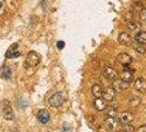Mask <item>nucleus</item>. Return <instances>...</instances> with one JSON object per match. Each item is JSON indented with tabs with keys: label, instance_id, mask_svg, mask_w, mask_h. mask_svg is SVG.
I'll return each instance as SVG.
<instances>
[{
	"label": "nucleus",
	"instance_id": "obj_1",
	"mask_svg": "<svg viewBox=\"0 0 146 132\" xmlns=\"http://www.w3.org/2000/svg\"><path fill=\"white\" fill-rule=\"evenodd\" d=\"M103 127L109 132H120L123 128V125L119 121L117 118L107 117L103 121Z\"/></svg>",
	"mask_w": 146,
	"mask_h": 132
},
{
	"label": "nucleus",
	"instance_id": "obj_2",
	"mask_svg": "<svg viewBox=\"0 0 146 132\" xmlns=\"http://www.w3.org/2000/svg\"><path fill=\"white\" fill-rule=\"evenodd\" d=\"M40 62H41V56H40V54H38L37 52L31 51L28 53L24 64L28 66V67H35V66H37L40 64Z\"/></svg>",
	"mask_w": 146,
	"mask_h": 132
},
{
	"label": "nucleus",
	"instance_id": "obj_3",
	"mask_svg": "<svg viewBox=\"0 0 146 132\" xmlns=\"http://www.w3.org/2000/svg\"><path fill=\"white\" fill-rule=\"evenodd\" d=\"M64 101H65V94H64V93H60V91L56 93V94H54V95L52 96L51 98L48 99V103H50V106L55 107V108L60 107Z\"/></svg>",
	"mask_w": 146,
	"mask_h": 132
},
{
	"label": "nucleus",
	"instance_id": "obj_4",
	"mask_svg": "<svg viewBox=\"0 0 146 132\" xmlns=\"http://www.w3.org/2000/svg\"><path fill=\"white\" fill-rule=\"evenodd\" d=\"M102 75H103V77H106V78H107L108 81H115V79H117V77H119L117 71H115L114 68H112V67H111V66H109V65L103 66Z\"/></svg>",
	"mask_w": 146,
	"mask_h": 132
},
{
	"label": "nucleus",
	"instance_id": "obj_5",
	"mask_svg": "<svg viewBox=\"0 0 146 132\" xmlns=\"http://www.w3.org/2000/svg\"><path fill=\"white\" fill-rule=\"evenodd\" d=\"M130 87V83L122 81V79H115L112 81V88L115 90V93H123Z\"/></svg>",
	"mask_w": 146,
	"mask_h": 132
},
{
	"label": "nucleus",
	"instance_id": "obj_6",
	"mask_svg": "<svg viewBox=\"0 0 146 132\" xmlns=\"http://www.w3.org/2000/svg\"><path fill=\"white\" fill-rule=\"evenodd\" d=\"M117 119H119V121L122 125H129V123H131L132 121L134 120V116L132 115L131 112H129V111H124V112L119 115Z\"/></svg>",
	"mask_w": 146,
	"mask_h": 132
},
{
	"label": "nucleus",
	"instance_id": "obj_7",
	"mask_svg": "<svg viewBox=\"0 0 146 132\" xmlns=\"http://www.w3.org/2000/svg\"><path fill=\"white\" fill-rule=\"evenodd\" d=\"M115 90L113 89L112 87H108L106 88L104 90H103V95H102V98L106 100V101H108V103H111V101H113V99L115 98Z\"/></svg>",
	"mask_w": 146,
	"mask_h": 132
},
{
	"label": "nucleus",
	"instance_id": "obj_8",
	"mask_svg": "<svg viewBox=\"0 0 146 132\" xmlns=\"http://www.w3.org/2000/svg\"><path fill=\"white\" fill-rule=\"evenodd\" d=\"M117 42L122 45H131L133 43V40H132L131 35L126 32H122L119 34V37H117Z\"/></svg>",
	"mask_w": 146,
	"mask_h": 132
},
{
	"label": "nucleus",
	"instance_id": "obj_9",
	"mask_svg": "<svg viewBox=\"0 0 146 132\" xmlns=\"http://www.w3.org/2000/svg\"><path fill=\"white\" fill-rule=\"evenodd\" d=\"M37 119H38V121H40L41 123H43V125L47 123V122L50 121V119H51L50 112L46 109L38 110V112H37Z\"/></svg>",
	"mask_w": 146,
	"mask_h": 132
},
{
	"label": "nucleus",
	"instance_id": "obj_10",
	"mask_svg": "<svg viewBox=\"0 0 146 132\" xmlns=\"http://www.w3.org/2000/svg\"><path fill=\"white\" fill-rule=\"evenodd\" d=\"M117 59L120 64H122V65H124V66L130 65L132 63V61H133V59L131 57V55H129L127 53H120L117 56Z\"/></svg>",
	"mask_w": 146,
	"mask_h": 132
},
{
	"label": "nucleus",
	"instance_id": "obj_11",
	"mask_svg": "<svg viewBox=\"0 0 146 132\" xmlns=\"http://www.w3.org/2000/svg\"><path fill=\"white\" fill-rule=\"evenodd\" d=\"M108 101H106L102 97L101 98H96L94 100V106L97 111H104L108 107Z\"/></svg>",
	"mask_w": 146,
	"mask_h": 132
},
{
	"label": "nucleus",
	"instance_id": "obj_12",
	"mask_svg": "<svg viewBox=\"0 0 146 132\" xmlns=\"http://www.w3.org/2000/svg\"><path fill=\"white\" fill-rule=\"evenodd\" d=\"M127 66L129 65L124 66L125 69H123V71L121 72L120 77H121V79H122V81H126V83H132L133 79H134V77H133V73H132L131 71L127 68Z\"/></svg>",
	"mask_w": 146,
	"mask_h": 132
},
{
	"label": "nucleus",
	"instance_id": "obj_13",
	"mask_svg": "<svg viewBox=\"0 0 146 132\" xmlns=\"http://www.w3.org/2000/svg\"><path fill=\"white\" fill-rule=\"evenodd\" d=\"M134 87L135 89L141 93V94H144L146 93V81L144 78H137L134 81Z\"/></svg>",
	"mask_w": 146,
	"mask_h": 132
},
{
	"label": "nucleus",
	"instance_id": "obj_14",
	"mask_svg": "<svg viewBox=\"0 0 146 132\" xmlns=\"http://www.w3.org/2000/svg\"><path fill=\"white\" fill-rule=\"evenodd\" d=\"M18 49V44H13L12 46H10V49L8 50V52L6 53V57L8 59H15V57H19L21 55V53L19 51H17Z\"/></svg>",
	"mask_w": 146,
	"mask_h": 132
},
{
	"label": "nucleus",
	"instance_id": "obj_15",
	"mask_svg": "<svg viewBox=\"0 0 146 132\" xmlns=\"http://www.w3.org/2000/svg\"><path fill=\"white\" fill-rule=\"evenodd\" d=\"M2 115H3V118L6 120H13L15 119L13 111H12L11 107L9 105L8 106H3V108H2Z\"/></svg>",
	"mask_w": 146,
	"mask_h": 132
},
{
	"label": "nucleus",
	"instance_id": "obj_16",
	"mask_svg": "<svg viewBox=\"0 0 146 132\" xmlns=\"http://www.w3.org/2000/svg\"><path fill=\"white\" fill-rule=\"evenodd\" d=\"M134 41L137 42V43H141L143 45L146 44V32L145 31H139L135 37H134Z\"/></svg>",
	"mask_w": 146,
	"mask_h": 132
},
{
	"label": "nucleus",
	"instance_id": "obj_17",
	"mask_svg": "<svg viewBox=\"0 0 146 132\" xmlns=\"http://www.w3.org/2000/svg\"><path fill=\"white\" fill-rule=\"evenodd\" d=\"M91 93H92V95L95 96L96 98H101L103 95V89L100 85L96 84V85H94L92 88H91Z\"/></svg>",
	"mask_w": 146,
	"mask_h": 132
},
{
	"label": "nucleus",
	"instance_id": "obj_18",
	"mask_svg": "<svg viewBox=\"0 0 146 132\" xmlns=\"http://www.w3.org/2000/svg\"><path fill=\"white\" fill-rule=\"evenodd\" d=\"M104 113H106V116L107 117H111V118H117L119 117V112H117V110L115 107H107V109L104 110Z\"/></svg>",
	"mask_w": 146,
	"mask_h": 132
},
{
	"label": "nucleus",
	"instance_id": "obj_19",
	"mask_svg": "<svg viewBox=\"0 0 146 132\" xmlns=\"http://www.w3.org/2000/svg\"><path fill=\"white\" fill-rule=\"evenodd\" d=\"M132 47L134 49V51L139 53V54H145L146 53V49L145 46L143 45V44L141 43H137V42H135V41H133V43L131 44Z\"/></svg>",
	"mask_w": 146,
	"mask_h": 132
},
{
	"label": "nucleus",
	"instance_id": "obj_20",
	"mask_svg": "<svg viewBox=\"0 0 146 132\" xmlns=\"http://www.w3.org/2000/svg\"><path fill=\"white\" fill-rule=\"evenodd\" d=\"M129 105L132 108H137L141 105V98L137 96H131V98L129 99Z\"/></svg>",
	"mask_w": 146,
	"mask_h": 132
},
{
	"label": "nucleus",
	"instance_id": "obj_21",
	"mask_svg": "<svg viewBox=\"0 0 146 132\" xmlns=\"http://www.w3.org/2000/svg\"><path fill=\"white\" fill-rule=\"evenodd\" d=\"M127 28L131 30V31H137L139 29V24L137 22L130 20V21H127Z\"/></svg>",
	"mask_w": 146,
	"mask_h": 132
},
{
	"label": "nucleus",
	"instance_id": "obj_22",
	"mask_svg": "<svg viewBox=\"0 0 146 132\" xmlns=\"http://www.w3.org/2000/svg\"><path fill=\"white\" fill-rule=\"evenodd\" d=\"M139 21L142 22L143 24H146V9L145 8L141 9V11H139Z\"/></svg>",
	"mask_w": 146,
	"mask_h": 132
},
{
	"label": "nucleus",
	"instance_id": "obj_23",
	"mask_svg": "<svg viewBox=\"0 0 146 132\" xmlns=\"http://www.w3.org/2000/svg\"><path fill=\"white\" fill-rule=\"evenodd\" d=\"M122 130L124 132H134V127H133L131 123H129V125H123Z\"/></svg>",
	"mask_w": 146,
	"mask_h": 132
},
{
	"label": "nucleus",
	"instance_id": "obj_24",
	"mask_svg": "<svg viewBox=\"0 0 146 132\" xmlns=\"http://www.w3.org/2000/svg\"><path fill=\"white\" fill-rule=\"evenodd\" d=\"M73 129H72V125H68V123H64L63 128H62V132H72Z\"/></svg>",
	"mask_w": 146,
	"mask_h": 132
},
{
	"label": "nucleus",
	"instance_id": "obj_25",
	"mask_svg": "<svg viewBox=\"0 0 146 132\" xmlns=\"http://www.w3.org/2000/svg\"><path fill=\"white\" fill-rule=\"evenodd\" d=\"M2 75H3V77L9 78V77H10V75H11V71H10L8 67H6V68H5V72H3V74H2Z\"/></svg>",
	"mask_w": 146,
	"mask_h": 132
},
{
	"label": "nucleus",
	"instance_id": "obj_26",
	"mask_svg": "<svg viewBox=\"0 0 146 132\" xmlns=\"http://www.w3.org/2000/svg\"><path fill=\"white\" fill-rule=\"evenodd\" d=\"M135 132H146V125H141V127H139Z\"/></svg>",
	"mask_w": 146,
	"mask_h": 132
},
{
	"label": "nucleus",
	"instance_id": "obj_27",
	"mask_svg": "<svg viewBox=\"0 0 146 132\" xmlns=\"http://www.w3.org/2000/svg\"><path fill=\"white\" fill-rule=\"evenodd\" d=\"M64 46H65V42H64V41H58V42H57V47H58L59 50H63Z\"/></svg>",
	"mask_w": 146,
	"mask_h": 132
},
{
	"label": "nucleus",
	"instance_id": "obj_28",
	"mask_svg": "<svg viewBox=\"0 0 146 132\" xmlns=\"http://www.w3.org/2000/svg\"><path fill=\"white\" fill-rule=\"evenodd\" d=\"M1 7H2V2L0 1V9H1Z\"/></svg>",
	"mask_w": 146,
	"mask_h": 132
}]
</instances>
